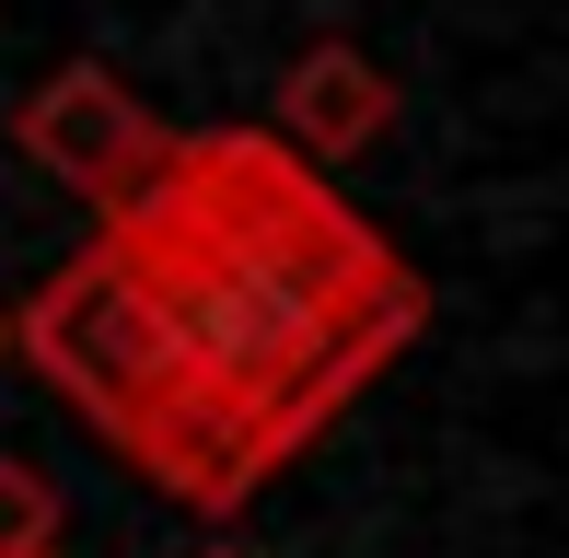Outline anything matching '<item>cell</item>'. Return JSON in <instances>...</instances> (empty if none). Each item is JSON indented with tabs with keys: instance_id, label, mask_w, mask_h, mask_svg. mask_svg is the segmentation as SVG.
Listing matches in <instances>:
<instances>
[{
	"instance_id": "277c9868",
	"label": "cell",
	"mask_w": 569,
	"mask_h": 558,
	"mask_svg": "<svg viewBox=\"0 0 569 558\" xmlns=\"http://www.w3.org/2000/svg\"><path fill=\"white\" fill-rule=\"evenodd\" d=\"M383 129H396V82H383V59L372 47H349V36H315L291 70H279V151L291 163H360Z\"/></svg>"
},
{
	"instance_id": "7a4b0ae2",
	"label": "cell",
	"mask_w": 569,
	"mask_h": 558,
	"mask_svg": "<svg viewBox=\"0 0 569 558\" xmlns=\"http://www.w3.org/2000/svg\"><path fill=\"white\" fill-rule=\"evenodd\" d=\"M12 349L106 430L128 466H151L174 408H187V372H174V349H163V326H151V302H140V279H128L117 245H82V257L47 279L12 315Z\"/></svg>"
},
{
	"instance_id": "8992f818",
	"label": "cell",
	"mask_w": 569,
	"mask_h": 558,
	"mask_svg": "<svg viewBox=\"0 0 569 558\" xmlns=\"http://www.w3.org/2000/svg\"><path fill=\"white\" fill-rule=\"evenodd\" d=\"M198 558H256V547H244V536H210V547H198Z\"/></svg>"
},
{
	"instance_id": "ba28073f",
	"label": "cell",
	"mask_w": 569,
	"mask_h": 558,
	"mask_svg": "<svg viewBox=\"0 0 569 558\" xmlns=\"http://www.w3.org/2000/svg\"><path fill=\"white\" fill-rule=\"evenodd\" d=\"M47 558H59V547H47Z\"/></svg>"
},
{
	"instance_id": "6da1fadb",
	"label": "cell",
	"mask_w": 569,
	"mask_h": 558,
	"mask_svg": "<svg viewBox=\"0 0 569 558\" xmlns=\"http://www.w3.org/2000/svg\"><path fill=\"white\" fill-rule=\"evenodd\" d=\"M106 245L187 372V408L140 477L210 524L244 512L430 315L419 268L360 233L338 187H315V163H291L268 129L174 140Z\"/></svg>"
},
{
	"instance_id": "3957f363",
	"label": "cell",
	"mask_w": 569,
	"mask_h": 558,
	"mask_svg": "<svg viewBox=\"0 0 569 558\" xmlns=\"http://www.w3.org/2000/svg\"><path fill=\"white\" fill-rule=\"evenodd\" d=\"M12 140H23V163L36 175H59L70 198H93V210H128V198L163 175V151L174 129L140 106V93L117 82L106 59H70V70H47L36 93H23V117H12Z\"/></svg>"
},
{
	"instance_id": "52a82bcc",
	"label": "cell",
	"mask_w": 569,
	"mask_h": 558,
	"mask_svg": "<svg viewBox=\"0 0 569 558\" xmlns=\"http://www.w3.org/2000/svg\"><path fill=\"white\" fill-rule=\"evenodd\" d=\"M0 361H12V315H0Z\"/></svg>"
},
{
	"instance_id": "5b68a950",
	"label": "cell",
	"mask_w": 569,
	"mask_h": 558,
	"mask_svg": "<svg viewBox=\"0 0 569 558\" xmlns=\"http://www.w3.org/2000/svg\"><path fill=\"white\" fill-rule=\"evenodd\" d=\"M59 524H70L59 477H47L36 454H0V558H47V547H59Z\"/></svg>"
}]
</instances>
